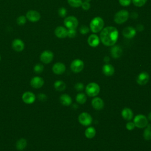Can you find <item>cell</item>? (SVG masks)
Segmentation results:
<instances>
[{"label":"cell","mask_w":151,"mask_h":151,"mask_svg":"<svg viewBox=\"0 0 151 151\" xmlns=\"http://www.w3.org/2000/svg\"><path fill=\"white\" fill-rule=\"evenodd\" d=\"M102 71L104 75L107 76H111L114 73V68L110 64H106L103 66Z\"/></svg>","instance_id":"cell-21"},{"label":"cell","mask_w":151,"mask_h":151,"mask_svg":"<svg viewBox=\"0 0 151 151\" xmlns=\"http://www.w3.org/2000/svg\"><path fill=\"white\" fill-rule=\"evenodd\" d=\"M74 87H75L76 90L77 91H82V90H83V88H84V85H83V83L79 82V83H77L76 84Z\"/></svg>","instance_id":"cell-38"},{"label":"cell","mask_w":151,"mask_h":151,"mask_svg":"<svg viewBox=\"0 0 151 151\" xmlns=\"http://www.w3.org/2000/svg\"><path fill=\"white\" fill-rule=\"evenodd\" d=\"M54 87L56 90L58 91H62L65 90L66 85L64 81L61 80H57L54 83Z\"/></svg>","instance_id":"cell-24"},{"label":"cell","mask_w":151,"mask_h":151,"mask_svg":"<svg viewBox=\"0 0 151 151\" xmlns=\"http://www.w3.org/2000/svg\"><path fill=\"white\" fill-rule=\"evenodd\" d=\"M126 129L129 130H132L134 129L135 126H134V124L133 122H129L126 125Z\"/></svg>","instance_id":"cell-39"},{"label":"cell","mask_w":151,"mask_h":151,"mask_svg":"<svg viewBox=\"0 0 151 151\" xmlns=\"http://www.w3.org/2000/svg\"><path fill=\"white\" fill-rule=\"evenodd\" d=\"M44 70V66L41 63H38L35 65L34 67V71L37 74L41 73Z\"/></svg>","instance_id":"cell-31"},{"label":"cell","mask_w":151,"mask_h":151,"mask_svg":"<svg viewBox=\"0 0 151 151\" xmlns=\"http://www.w3.org/2000/svg\"><path fill=\"white\" fill-rule=\"evenodd\" d=\"M143 132V137L147 140H151V125L148 124Z\"/></svg>","instance_id":"cell-27"},{"label":"cell","mask_w":151,"mask_h":151,"mask_svg":"<svg viewBox=\"0 0 151 151\" xmlns=\"http://www.w3.org/2000/svg\"><path fill=\"white\" fill-rule=\"evenodd\" d=\"M122 48L118 45H113V47L110 49V54L113 58H119L122 54Z\"/></svg>","instance_id":"cell-20"},{"label":"cell","mask_w":151,"mask_h":151,"mask_svg":"<svg viewBox=\"0 0 151 151\" xmlns=\"http://www.w3.org/2000/svg\"><path fill=\"white\" fill-rule=\"evenodd\" d=\"M27 140L25 139L22 138V139H19L17 142L16 147L19 150H22L25 148V147L27 146Z\"/></svg>","instance_id":"cell-26"},{"label":"cell","mask_w":151,"mask_h":151,"mask_svg":"<svg viewBox=\"0 0 151 151\" xmlns=\"http://www.w3.org/2000/svg\"><path fill=\"white\" fill-rule=\"evenodd\" d=\"M54 34L58 38H65L67 37V29L63 26H58L55 29Z\"/></svg>","instance_id":"cell-17"},{"label":"cell","mask_w":151,"mask_h":151,"mask_svg":"<svg viewBox=\"0 0 151 151\" xmlns=\"http://www.w3.org/2000/svg\"><path fill=\"white\" fill-rule=\"evenodd\" d=\"M1 60V54H0V61Z\"/></svg>","instance_id":"cell-44"},{"label":"cell","mask_w":151,"mask_h":151,"mask_svg":"<svg viewBox=\"0 0 151 151\" xmlns=\"http://www.w3.org/2000/svg\"><path fill=\"white\" fill-rule=\"evenodd\" d=\"M129 17V12L127 10L122 9L115 14L114 16V21L117 24H122L128 19Z\"/></svg>","instance_id":"cell-3"},{"label":"cell","mask_w":151,"mask_h":151,"mask_svg":"<svg viewBox=\"0 0 151 151\" xmlns=\"http://www.w3.org/2000/svg\"><path fill=\"white\" fill-rule=\"evenodd\" d=\"M96 134V130L93 127H89L85 131V136L88 139H92L95 136Z\"/></svg>","instance_id":"cell-25"},{"label":"cell","mask_w":151,"mask_h":151,"mask_svg":"<svg viewBox=\"0 0 151 151\" xmlns=\"http://www.w3.org/2000/svg\"><path fill=\"white\" fill-rule=\"evenodd\" d=\"M76 99L77 103L80 104H84L87 100V97L85 94L83 93H80L77 94Z\"/></svg>","instance_id":"cell-28"},{"label":"cell","mask_w":151,"mask_h":151,"mask_svg":"<svg viewBox=\"0 0 151 151\" xmlns=\"http://www.w3.org/2000/svg\"><path fill=\"white\" fill-rule=\"evenodd\" d=\"M136 29L131 26H128L124 28L122 31V34L124 37L128 39H131L133 38L136 35Z\"/></svg>","instance_id":"cell-13"},{"label":"cell","mask_w":151,"mask_h":151,"mask_svg":"<svg viewBox=\"0 0 151 151\" xmlns=\"http://www.w3.org/2000/svg\"><path fill=\"white\" fill-rule=\"evenodd\" d=\"M132 1L134 6L137 7H141L146 3L147 0H132Z\"/></svg>","instance_id":"cell-32"},{"label":"cell","mask_w":151,"mask_h":151,"mask_svg":"<svg viewBox=\"0 0 151 151\" xmlns=\"http://www.w3.org/2000/svg\"><path fill=\"white\" fill-rule=\"evenodd\" d=\"M149 80V75L147 72L143 71L140 73L136 79L137 83L140 85H145Z\"/></svg>","instance_id":"cell-14"},{"label":"cell","mask_w":151,"mask_h":151,"mask_svg":"<svg viewBox=\"0 0 151 151\" xmlns=\"http://www.w3.org/2000/svg\"><path fill=\"white\" fill-rule=\"evenodd\" d=\"M82 8L85 10V11H87L90 8V4L89 3V2L87 1H84L83 2H82L81 6Z\"/></svg>","instance_id":"cell-37"},{"label":"cell","mask_w":151,"mask_h":151,"mask_svg":"<svg viewBox=\"0 0 151 151\" xmlns=\"http://www.w3.org/2000/svg\"><path fill=\"white\" fill-rule=\"evenodd\" d=\"M109 60H110V58H109L108 56L105 57L104 58V62H106V63H108V62L109 61Z\"/></svg>","instance_id":"cell-41"},{"label":"cell","mask_w":151,"mask_h":151,"mask_svg":"<svg viewBox=\"0 0 151 151\" xmlns=\"http://www.w3.org/2000/svg\"><path fill=\"white\" fill-rule=\"evenodd\" d=\"M99 86L96 83H90L86 87V94L90 97H95L100 92Z\"/></svg>","instance_id":"cell-4"},{"label":"cell","mask_w":151,"mask_h":151,"mask_svg":"<svg viewBox=\"0 0 151 151\" xmlns=\"http://www.w3.org/2000/svg\"><path fill=\"white\" fill-rule=\"evenodd\" d=\"M148 119L151 121V112H150L148 114Z\"/></svg>","instance_id":"cell-42"},{"label":"cell","mask_w":151,"mask_h":151,"mask_svg":"<svg viewBox=\"0 0 151 151\" xmlns=\"http://www.w3.org/2000/svg\"><path fill=\"white\" fill-rule=\"evenodd\" d=\"M100 38L96 34H93L88 37L87 39V42L90 47H96L99 45L100 43Z\"/></svg>","instance_id":"cell-18"},{"label":"cell","mask_w":151,"mask_h":151,"mask_svg":"<svg viewBox=\"0 0 151 151\" xmlns=\"http://www.w3.org/2000/svg\"><path fill=\"white\" fill-rule=\"evenodd\" d=\"M64 24L68 29H76L78 25V21L76 17L68 16L64 20Z\"/></svg>","instance_id":"cell-6"},{"label":"cell","mask_w":151,"mask_h":151,"mask_svg":"<svg viewBox=\"0 0 151 151\" xmlns=\"http://www.w3.org/2000/svg\"><path fill=\"white\" fill-rule=\"evenodd\" d=\"M70 68L74 73H80L84 68V62L80 59H76L71 62Z\"/></svg>","instance_id":"cell-9"},{"label":"cell","mask_w":151,"mask_h":151,"mask_svg":"<svg viewBox=\"0 0 151 151\" xmlns=\"http://www.w3.org/2000/svg\"><path fill=\"white\" fill-rule=\"evenodd\" d=\"M122 116L123 118L126 120H130L133 117V113L130 108H124L122 111Z\"/></svg>","instance_id":"cell-22"},{"label":"cell","mask_w":151,"mask_h":151,"mask_svg":"<svg viewBox=\"0 0 151 151\" xmlns=\"http://www.w3.org/2000/svg\"><path fill=\"white\" fill-rule=\"evenodd\" d=\"M27 19L32 22L38 21L41 18V15L39 12L35 10H29L27 12L25 15Z\"/></svg>","instance_id":"cell-10"},{"label":"cell","mask_w":151,"mask_h":151,"mask_svg":"<svg viewBox=\"0 0 151 151\" xmlns=\"http://www.w3.org/2000/svg\"><path fill=\"white\" fill-rule=\"evenodd\" d=\"M68 4L74 8H78L81 6L82 0H67Z\"/></svg>","instance_id":"cell-29"},{"label":"cell","mask_w":151,"mask_h":151,"mask_svg":"<svg viewBox=\"0 0 151 151\" xmlns=\"http://www.w3.org/2000/svg\"><path fill=\"white\" fill-rule=\"evenodd\" d=\"M104 25V22L103 19L100 17H96L91 21L90 28L93 33H97L103 29Z\"/></svg>","instance_id":"cell-2"},{"label":"cell","mask_w":151,"mask_h":151,"mask_svg":"<svg viewBox=\"0 0 151 151\" xmlns=\"http://www.w3.org/2000/svg\"><path fill=\"white\" fill-rule=\"evenodd\" d=\"M78 120L81 124L85 126H88L91 124L93 119L89 113L83 112L78 116Z\"/></svg>","instance_id":"cell-7"},{"label":"cell","mask_w":151,"mask_h":151,"mask_svg":"<svg viewBox=\"0 0 151 151\" xmlns=\"http://www.w3.org/2000/svg\"><path fill=\"white\" fill-rule=\"evenodd\" d=\"M91 105L94 109L97 110H101L104 107V101L100 97H94L91 101Z\"/></svg>","instance_id":"cell-19"},{"label":"cell","mask_w":151,"mask_h":151,"mask_svg":"<svg viewBox=\"0 0 151 151\" xmlns=\"http://www.w3.org/2000/svg\"><path fill=\"white\" fill-rule=\"evenodd\" d=\"M119 32L116 28L108 26L103 28L100 34V40L106 46H113L117 41Z\"/></svg>","instance_id":"cell-1"},{"label":"cell","mask_w":151,"mask_h":151,"mask_svg":"<svg viewBox=\"0 0 151 151\" xmlns=\"http://www.w3.org/2000/svg\"><path fill=\"white\" fill-rule=\"evenodd\" d=\"M67 12V9L64 7H61L58 10V14L59 16L61 17H63V18L65 17Z\"/></svg>","instance_id":"cell-33"},{"label":"cell","mask_w":151,"mask_h":151,"mask_svg":"<svg viewBox=\"0 0 151 151\" xmlns=\"http://www.w3.org/2000/svg\"><path fill=\"white\" fill-rule=\"evenodd\" d=\"M38 98L39 99V100L41 101H44L47 100V96L43 93H40L38 95Z\"/></svg>","instance_id":"cell-40"},{"label":"cell","mask_w":151,"mask_h":151,"mask_svg":"<svg viewBox=\"0 0 151 151\" xmlns=\"http://www.w3.org/2000/svg\"><path fill=\"white\" fill-rule=\"evenodd\" d=\"M40 58L41 61L44 64H49L53 60L54 54L50 50H45L41 52Z\"/></svg>","instance_id":"cell-8"},{"label":"cell","mask_w":151,"mask_h":151,"mask_svg":"<svg viewBox=\"0 0 151 151\" xmlns=\"http://www.w3.org/2000/svg\"><path fill=\"white\" fill-rule=\"evenodd\" d=\"M90 29L88 28V27L86 26V25H82L80 28V32L81 34H86L89 32Z\"/></svg>","instance_id":"cell-35"},{"label":"cell","mask_w":151,"mask_h":151,"mask_svg":"<svg viewBox=\"0 0 151 151\" xmlns=\"http://www.w3.org/2000/svg\"><path fill=\"white\" fill-rule=\"evenodd\" d=\"M52 70L54 74L60 75L64 73L65 70V65L63 63L58 62L53 65Z\"/></svg>","instance_id":"cell-15"},{"label":"cell","mask_w":151,"mask_h":151,"mask_svg":"<svg viewBox=\"0 0 151 151\" xmlns=\"http://www.w3.org/2000/svg\"><path fill=\"white\" fill-rule=\"evenodd\" d=\"M35 96L31 91H26L22 96V101L26 104H32L35 100Z\"/></svg>","instance_id":"cell-12"},{"label":"cell","mask_w":151,"mask_h":151,"mask_svg":"<svg viewBox=\"0 0 151 151\" xmlns=\"http://www.w3.org/2000/svg\"><path fill=\"white\" fill-rule=\"evenodd\" d=\"M12 48L16 52H21L25 48V44L22 40L16 38L12 42Z\"/></svg>","instance_id":"cell-11"},{"label":"cell","mask_w":151,"mask_h":151,"mask_svg":"<svg viewBox=\"0 0 151 151\" xmlns=\"http://www.w3.org/2000/svg\"><path fill=\"white\" fill-rule=\"evenodd\" d=\"M91 0H84V1H87V2H89V1H90Z\"/></svg>","instance_id":"cell-43"},{"label":"cell","mask_w":151,"mask_h":151,"mask_svg":"<svg viewBox=\"0 0 151 151\" xmlns=\"http://www.w3.org/2000/svg\"><path fill=\"white\" fill-rule=\"evenodd\" d=\"M60 101L63 105L65 106H68L72 103L71 97L67 94H62L60 97Z\"/></svg>","instance_id":"cell-23"},{"label":"cell","mask_w":151,"mask_h":151,"mask_svg":"<svg viewBox=\"0 0 151 151\" xmlns=\"http://www.w3.org/2000/svg\"><path fill=\"white\" fill-rule=\"evenodd\" d=\"M76 35V29H68L67 30V36L69 38H74Z\"/></svg>","instance_id":"cell-34"},{"label":"cell","mask_w":151,"mask_h":151,"mask_svg":"<svg viewBox=\"0 0 151 151\" xmlns=\"http://www.w3.org/2000/svg\"><path fill=\"white\" fill-rule=\"evenodd\" d=\"M133 123L136 127L143 128L148 124V119L143 114H137L134 117Z\"/></svg>","instance_id":"cell-5"},{"label":"cell","mask_w":151,"mask_h":151,"mask_svg":"<svg viewBox=\"0 0 151 151\" xmlns=\"http://www.w3.org/2000/svg\"><path fill=\"white\" fill-rule=\"evenodd\" d=\"M27 18L24 15H20L17 19V23L19 25H24L27 22Z\"/></svg>","instance_id":"cell-30"},{"label":"cell","mask_w":151,"mask_h":151,"mask_svg":"<svg viewBox=\"0 0 151 151\" xmlns=\"http://www.w3.org/2000/svg\"><path fill=\"white\" fill-rule=\"evenodd\" d=\"M44 81L42 78L39 76L34 77L30 81L31 86L34 88H40L44 85Z\"/></svg>","instance_id":"cell-16"},{"label":"cell","mask_w":151,"mask_h":151,"mask_svg":"<svg viewBox=\"0 0 151 151\" xmlns=\"http://www.w3.org/2000/svg\"><path fill=\"white\" fill-rule=\"evenodd\" d=\"M132 0H119V4L123 6H127L131 3Z\"/></svg>","instance_id":"cell-36"}]
</instances>
